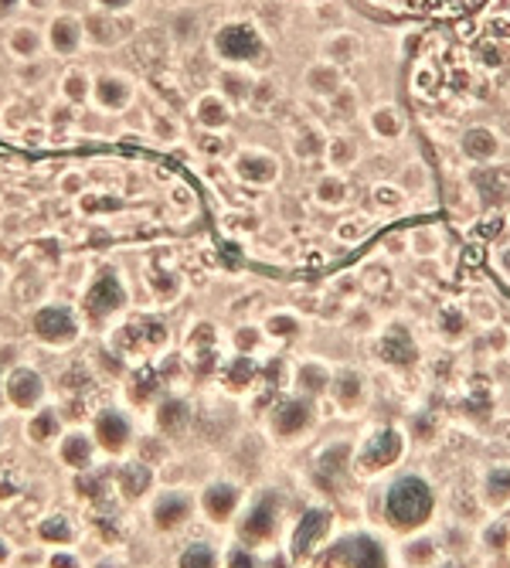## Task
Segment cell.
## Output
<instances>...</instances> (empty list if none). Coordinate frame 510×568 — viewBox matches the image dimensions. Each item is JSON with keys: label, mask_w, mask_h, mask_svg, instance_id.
<instances>
[{"label": "cell", "mask_w": 510, "mask_h": 568, "mask_svg": "<svg viewBox=\"0 0 510 568\" xmlns=\"http://www.w3.org/2000/svg\"><path fill=\"white\" fill-rule=\"evenodd\" d=\"M191 113H194V123L201 130H208V133H225L232 126V120H235V106H232L225 95H218V92L197 95Z\"/></svg>", "instance_id": "9"}, {"label": "cell", "mask_w": 510, "mask_h": 568, "mask_svg": "<svg viewBox=\"0 0 510 568\" xmlns=\"http://www.w3.org/2000/svg\"><path fill=\"white\" fill-rule=\"evenodd\" d=\"M89 95H92V72L82 69V65H72L62 72L59 79V99L72 102V106H89Z\"/></svg>", "instance_id": "12"}, {"label": "cell", "mask_w": 510, "mask_h": 568, "mask_svg": "<svg viewBox=\"0 0 510 568\" xmlns=\"http://www.w3.org/2000/svg\"><path fill=\"white\" fill-rule=\"evenodd\" d=\"M79 120V106H72V102L59 99V102H51V110H48V130H72V123Z\"/></svg>", "instance_id": "15"}, {"label": "cell", "mask_w": 510, "mask_h": 568, "mask_svg": "<svg viewBox=\"0 0 510 568\" xmlns=\"http://www.w3.org/2000/svg\"><path fill=\"white\" fill-rule=\"evenodd\" d=\"M59 187H62V194H72V197H79V194H85V191H89V184H85V174H82V171H65V174H62V181H59Z\"/></svg>", "instance_id": "18"}, {"label": "cell", "mask_w": 510, "mask_h": 568, "mask_svg": "<svg viewBox=\"0 0 510 568\" xmlns=\"http://www.w3.org/2000/svg\"><path fill=\"white\" fill-rule=\"evenodd\" d=\"M218 95H225L232 106H248V95H252V75L245 72V69H238V65H225L222 72H218Z\"/></svg>", "instance_id": "11"}, {"label": "cell", "mask_w": 510, "mask_h": 568, "mask_svg": "<svg viewBox=\"0 0 510 568\" xmlns=\"http://www.w3.org/2000/svg\"><path fill=\"white\" fill-rule=\"evenodd\" d=\"M344 561H347V568H388V558H385L381 545H375L371 538H354V541H347Z\"/></svg>", "instance_id": "13"}, {"label": "cell", "mask_w": 510, "mask_h": 568, "mask_svg": "<svg viewBox=\"0 0 510 568\" xmlns=\"http://www.w3.org/2000/svg\"><path fill=\"white\" fill-rule=\"evenodd\" d=\"M34 334L48 344H69L79 334L75 314L69 306H44L34 314Z\"/></svg>", "instance_id": "8"}, {"label": "cell", "mask_w": 510, "mask_h": 568, "mask_svg": "<svg viewBox=\"0 0 510 568\" xmlns=\"http://www.w3.org/2000/svg\"><path fill=\"white\" fill-rule=\"evenodd\" d=\"M4 283H8V270H4V266H0V286H4Z\"/></svg>", "instance_id": "22"}, {"label": "cell", "mask_w": 510, "mask_h": 568, "mask_svg": "<svg viewBox=\"0 0 510 568\" xmlns=\"http://www.w3.org/2000/svg\"><path fill=\"white\" fill-rule=\"evenodd\" d=\"M24 11H31V14H55L59 0H24Z\"/></svg>", "instance_id": "20"}, {"label": "cell", "mask_w": 510, "mask_h": 568, "mask_svg": "<svg viewBox=\"0 0 510 568\" xmlns=\"http://www.w3.org/2000/svg\"><path fill=\"white\" fill-rule=\"evenodd\" d=\"M82 48H85L82 14H72V11L48 14V24H44V51H48L51 59H75Z\"/></svg>", "instance_id": "5"}, {"label": "cell", "mask_w": 510, "mask_h": 568, "mask_svg": "<svg viewBox=\"0 0 510 568\" xmlns=\"http://www.w3.org/2000/svg\"><path fill=\"white\" fill-rule=\"evenodd\" d=\"M95 11H110V14H133L136 0H89Z\"/></svg>", "instance_id": "19"}, {"label": "cell", "mask_w": 510, "mask_h": 568, "mask_svg": "<svg viewBox=\"0 0 510 568\" xmlns=\"http://www.w3.org/2000/svg\"><path fill=\"white\" fill-rule=\"evenodd\" d=\"M432 507H436L432 487L419 477H405L388 494V521L401 531H412L429 521Z\"/></svg>", "instance_id": "1"}, {"label": "cell", "mask_w": 510, "mask_h": 568, "mask_svg": "<svg viewBox=\"0 0 510 568\" xmlns=\"http://www.w3.org/2000/svg\"><path fill=\"white\" fill-rule=\"evenodd\" d=\"M4 48L18 65L41 62L48 55L44 51V28H38L34 21H14L4 34Z\"/></svg>", "instance_id": "7"}, {"label": "cell", "mask_w": 510, "mask_h": 568, "mask_svg": "<svg viewBox=\"0 0 510 568\" xmlns=\"http://www.w3.org/2000/svg\"><path fill=\"white\" fill-rule=\"evenodd\" d=\"M136 99V82L133 75L120 72V69H102L92 75V95L89 102L95 106V113H106V116H120L133 106Z\"/></svg>", "instance_id": "3"}, {"label": "cell", "mask_w": 510, "mask_h": 568, "mask_svg": "<svg viewBox=\"0 0 510 568\" xmlns=\"http://www.w3.org/2000/svg\"><path fill=\"white\" fill-rule=\"evenodd\" d=\"M212 48L215 55L225 62V65H238L245 69L248 62H255L259 55H266V38L259 34L252 21H225L215 38H212Z\"/></svg>", "instance_id": "2"}, {"label": "cell", "mask_w": 510, "mask_h": 568, "mask_svg": "<svg viewBox=\"0 0 510 568\" xmlns=\"http://www.w3.org/2000/svg\"><path fill=\"white\" fill-rule=\"evenodd\" d=\"M303 89L310 92V95H317V99H334V95L344 89L340 65H334V62H327V59L314 62L310 69L303 72Z\"/></svg>", "instance_id": "10"}, {"label": "cell", "mask_w": 510, "mask_h": 568, "mask_svg": "<svg viewBox=\"0 0 510 568\" xmlns=\"http://www.w3.org/2000/svg\"><path fill=\"white\" fill-rule=\"evenodd\" d=\"M276 95H279V89H276V82L273 79H255L252 82V95H248V106L255 110V113H266L273 102H276Z\"/></svg>", "instance_id": "14"}, {"label": "cell", "mask_w": 510, "mask_h": 568, "mask_svg": "<svg viewBox=\"0 0 510 568\" xmlns=\"http://www.w3.org/2000/svg\"><path fill=\"white\" fill-rule=\"evenodd\" d=\"M24 8V0H0V21H11Z\"/></svg>", "instance_id": "21"}, {"label": "cell", "mask_w": 510, "mask_h": 568, "mask_svg": "<svg viewBox=\"0 0 510 568\" xmlns=\"http://www.w3.org/2000/svg\"><path fill=\"white\" fill-rule=\"evenodd\" d=\"M197 150H201V153H208V158H222V150H225V133H208V130H201Z\"/></svg>", "instance_id": "17"}, {"label": "cell", "mask_w": 510, "mask_h": 568, "mask_svg": "<svg viewBox=\"0 0 510 568\" xmlns=\"http://www.w3.org/2000/svg\"><path fill=\"white\" fill-rule=\"evenodd\" d=\"M232 174L248 187H269L279 178V161L263 146H242L232 158Z\"/></svg>", "instance_id": "6"}, {"label": "cell", "mask_w": 510, "mask_h": 568, "mask_svg": "<svg viewBox=\"0 0 510 568\" xmlns=\"http://www.w3.org/2000/svg\"><path fill=\"white\" fill-rule=\"evenodd\" d=\"M82 24H85V44L102 48V51L120 48L136 34V18L133 14H110V11L89 8L82 14Z\"/></svg>", "instance_id": "4"}, {"label": "cell", "mask_w": 510, "mask_h": 568, "mask_svg": "<svg viewBox=\"0 0 510 568\" xmlns=\"http://www.w3.org/2000/svg\"><path fill=\"white\" fill-rule=\"evenodd\" d=\"M18 140L24 146H31V150H41V146L51 143V130H48V123H24L21 133H18Z\"/></svg>", "instance_id": "16"}]
</instances>
